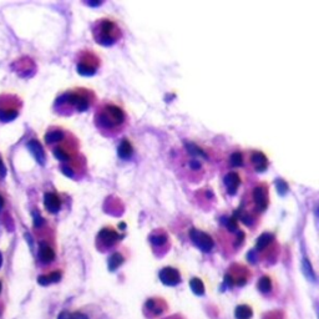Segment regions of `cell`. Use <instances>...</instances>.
<instances>
[{
  "label": "cell",
  "instance_id": "7c38bea8",
  "mask_svg": "<svg viewBox=\"0 0 319 319\" xmlns=\"http://www.w3.org/2000/svg\"><path fill=\"white\" fill-rule=\"evenodd\" d=\"M275 242V236L272 233H263L257 241V245H256V250L258 252H262V251L267 250L272 243Z\"/></svg>",
  "mask_w": 319,
  "mask_h": 319
},
{
  "label": "cell",
  "instance_id": "8fae6325",
  "mask_svg": "<svg viewBox=\"0 0 319 319\" xmlns=\"http://www.w3.org/2000/svg\"><path fill=\"white\" fill-rule=\"evenodd\" d=\"M44 205L50 212H57L60 210V206H61V201H60V198L55 193H46L45 195Z\"/></svg>",
  "mask_w": 319,
  "mask_h": 319
},
{
  "label": "cell",
  "instance_id": "30bf717a",
  "mask_svg": "<svg viewBox=\"0 0 319 319\" xmlns=\"http://www.w3.org/2000/svg\"><path fill=\"white\" fill-rule=\"evenodd\" d=\"M241 185V176L237 171H230L225 177V186L230 195H235Z\"/></svg>",
  "mask_w": 319,
  "mask_h": 319
},
{
  "label": "cell",
  "instance_id": "d6986e66",
  "mask_svg": "<svg viewBox=\"0 0 319 319\" xmlns=\"http://www.w3.org/2000/svg\"><path fill=\"white\" fill-rule=\"evenodd\" d=\"M190 286L191 288H192L193 293H196V295L202 296L203 293H205V286H203L202 281H201L200 278H192V280L190 281Z\"/></svg>",
  "mask_w": 319,
  "mask_h": 319
},
{
  "label": "cell",
  "instance_id": "44dd1931",
  "mask_svg": "<svg viewBox=\"0 0 319 319\" xmlns=\"http://www.w3.org/2000/svg\"><path fill=\"white\" fill-rule=\"evenodd\" d=\"M59 319H89L87 316L82 315V313L76 312V313H67L64 312L59 316Z\"/></svg>",
  "mask_w": 319,
  "mask_h": 319
},
{
  "label": "cell",
  "instance_id": "7402d4cb",
  "mask_svg": "<svg viewBox=\"0 0 319 319\" xmlns=\"http://www.w3.org/2000/svg\"><path fill=\"white\" fill-rule=\"evenodd\" d=\"M1 205H2V198L0 197V207H1Z\"/></svg>",
  "mask_w": 319,
  "mask_h": 319
},
{
  "label": "cell",
  "instance_id": "2e32d148",
  "mask_svg": "<svg viewBox=\"0 0 319 319\" xmlns=\"http://www.w3.org/2000/svg\"><path fill=\"white\" fill-rule=\"evenodd\" d=\"M55 255H54V251L46 245H42L41 248H40V258H41L44 262H51L54 260Z\"/></svg>",
  "mask_w": 319,
  "mask_h": 319
},
{
  "label": "cell",
  "instance_id": "9c48e42d",
  "mask_svg": "<svg viewBox=\"0 0 319 319\" xmlns=\"http://www.w3.org/2000/svg\"><path fill=\"white\" fill-rule=\"evenodd\" d=\"M160 280L166 286H176L180 283L181 276L178 273V271L175 270V268L166 267L163 270H161Z\"/></svg>",
  "mask_w": 319,
  "mask_h": 319
},
{
  "label": "cell",
  "instance_id": "277c9868",
  "mask_svg": "<svg viewBox=\"0 0 319 319\" xmlns=\"http://www.w3.org/2000/svg\"><path fill=\"white\" fill-rule=\"evenodd\" d=\"M92 36L97 44L109 46L121 39L122 30L116 20L111 17H101L92 25Z\"/></svg>",
  "mask_w": 319,
  "mask_h": 319
},
{
  "label": "cell",
  "instance_id": "4fadbf2b",
  "mask_svg": "<svg viewBox=\"0 0 319 319\" xmlns=\"http://www.w3.org/2000/svg\"><path fill=\"white\" fill-rule=\"evenodd\" d=\"M253 312L252 310H251V307H248V306H238L237 308H236V312H235V316L237 319H250L251 317H252Z\"/></svg>",
  "mask_w": 319,
  "mask_h": 319
},
{
  "label": "cell",
  "instance_id": "ba28073f",
  "mask_svg": "<svg viewBox=\"0 0 319 319\" xmlns=\"http://www.w3.org/2000/svg\"><path fill=\"white\" fill-rule=\"evenodd\" d=\"M248 162L255 168V171H258V172H262L268 167V159L261 151H251L248 154Z\"/></svg>",
  "mask_w": 319,
  "mask_h": 319
},
{
  "label": "cell",
  "instance_id": "3957f363",
  "mask_svg": "<svg viewBox=\"0 0 319 319\" xmlns=\"http://www.w3.org/2000/svg\"><path fill=\"white\" fill-rule=\"evenodd\" d=\"M95 100H96V95L92 90L86 87H76V89L67 90L57 101L60 102L62 109L82 112L91 107Z\"/></svg>",
  "mask_w": 319,
  "mask_h": 319
},
{
  "label": "cell",
  "instance_id": "9a60e30c",
  "mask_svg": "<svg viewBox=\"0 0 319 319\" xmlns=\"http://www.w3.org/2000/svg\"><path fill=\"white\" fill-rule=\"evenodd\" d=\"M132 154V146L127 140H124V141L120 144L119 146V156H121L122 159H129Z\"/></svg>",
  "mask_w": 319,
  "mask_h": 319
},
{
  "label": "cell",
  "instance_id": "8992f818",
  "mask_svg": "<svg viewBox=\"0 0 319 319\" xmlns=\"http://www.w3.org/2000/svg\"><path fill=\"white\" fill-rule=\"evenodd\" d=\"M191 238L195 242V245L197 246L200 250H202L203 252H210L213 247V241L207 233L202 232V231L198 230H191L190 232Z\"/></svg>",
  "mask_w": 319,
  "mask_h": 319
},
{
  "label": "cell",
  "instance_id": "ffe728a7",
  "mask_svg": "<svg viewBox=\"0 0 319 319\" xmlns=\"http://www.w3.org/2000/svg\"><path fill=\"white\" fill-rule=\"evenodd\" d=\"M150 241L154 246H157V247H162L163 245L167 243V236L165 233H154V235L150 237Z\"/></svg>",
  "mask_w": 319,
  "mask_h": 319
},
{
  "label": "cell",
  "instance_id": "6da1fadb",
  "mask_svg": "<svg viewBox=\"0 0 319 319\" xmlns=\"http://www.w3.org/2000/svg\"><path fill=\"white\" fill-rule=\"evenodd\" d=\"M211 151L196 142H186L181 150L180 168L190 180L198 181L208 172L212 165Z\"/></svg>",
  "mask_w": 319,
  "mask_h": 319
},
{
  "label": "cell",
  "instance_id": "ac0fdd59",
  "mask_svg": "<svg viewBox=\"0 0 319 319\" xmlns=\"http://www.w3.org/2000/svg\"><path fill=\"white\" fill-rule=\"evenodd\" d=\"M122 263H124V257H122V255H120V253H114V255L109 258L110 271H115L117 267H120Z\"/></svg>",
  "mask_w": 319,
  "mask_h": 319
},
{
  "label": "cell",
  "instance_id": "5bb4252c",
  "mask_svg": "<svg viewBox=\"0 0 319 319\" xmlns=\"http://www.w3.org/2000/svg\"><path fill=\"white\" fill-rule=\"evenodd\" d=\"M245 160H246V157H245V155H243V152L235 151V152H232L230 156V165L232 166V167H240V166L243 165Z\"/></svg>",
  "mask_w": 319,
  "mask_h": 319
},
{
  "label": "cell",
  "instance_id": "5b68a950",
  "mask_svg": "<svg viewBox=\"0 0 319 319\" xmlns=\"http://www.w3.org/2000/svg\"><path fill=\"white\" fill-rule=\"evenodd\" d=\"M77 72L84 76H91L101 66V57L92 49H82L76 55Z\"/></svg>",
  "mask_w": 319,
  "mask_h": 319
},
{
  "label": "cell",
  "instance_id": "52a82bcc",
  "mask_svg": "<svg viewBox=\"0 0 319 319\" xmlns=\"http://www.w3.org/2000/svg\"><path fill=\"white\" fill-rule=\"evenodd\" d=\"M120 238L121 237H120L119 233L112 228H102L99 236H97V240L104 247H112Z\"/></svg>",
  "mask_w": 319,
  "mask_h": 319
},
{
  "label": "cell",
  "instance_id": "7a4b0ae2",
  "mask_svg": "<svg viewBox=\"0 0 319 319\" xmlns=\"http://www.w3.org/2000/svg\"><path fill=\"white\" fill-rule=\"evenodd\" d=\"M95 126L104 136L112 137L124 131L127 125L125 110L114 101H102L94 116Z\"/></svg>",
  "mask_w": 319,
  "mask_h": 319
},
{
  "label": "cell",
  "instance_id": "e0dca14e",
  "mask_svg": "<svg viewBox=\"0 0 319 319\" xmlns=\"http://www.w3.org/2000/svg\"><path fill=\"white\" fill-rule=\"evenodd\" d=\"M257 287L262 293H268L271 290H272V281H271L270 277L265 276V277H262L260 281H258Z\"/></svg>",
  "mask_w": 319,
  "mask_h": 319
}]
</instances>
